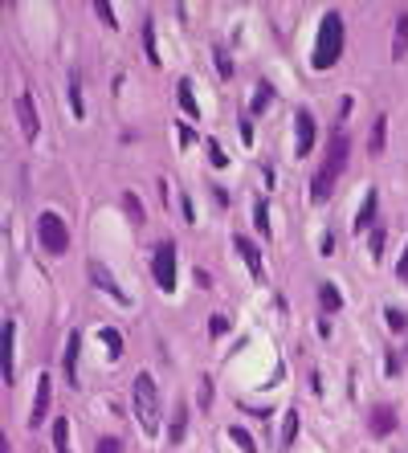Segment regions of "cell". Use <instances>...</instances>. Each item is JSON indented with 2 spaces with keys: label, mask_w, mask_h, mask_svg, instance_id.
Instances as JSON below:
<instances>
[{
  "label": "cell",
  "mask_w": 408,
  "mask_h": 453,
  "mask_svg": "<svg viewBox=\"0 0 408 453\" xmlns=\"http://www.w3.org/2000/svg\"><path fill=\"white\" fill-rule=\"evenodd\" d=\"M347 155H351V139H347L343 131H335L331 143H326V155H323V163H319V172L310 176V200H314V204H323L326 196L335 192V180L343 176Z\"/></svg>",
  "instance_id": "obj_1"
},
{
  "label": "cell",
  "mask_w": 408,
  "mask_h": 453,
  "mask_svg": "<svg viewBox=\"0 0 408 453\" xmlns=\"http://www.w3.org/2000/svg\"><path fill=\"white\" fill-rule=\"evenodd\" d=\"M343 41H347L343 16L331 9V13L319 21V37H314V53H310V65H314V70H331V65L343 58Z\"/></svg>",
  "instance_id": "obj_2"
},
{
  "label": "cell",
  "mask_w": 408,
  "mask_h": 453,
  "mask_svg": "<svg viewBox=\"0 0 408 453\" xmlns=\"http://www.w3.org/2000/svg\"><path fill=\"white\" fill-rule=\"evenodd\" d=\"M131 388H135V417H139V429H143L147 437H155V433H160V388H155L151 372H139Z\"/></svg>",
  "instance_id": "obj_3"
},
{
  "label": "cell",
  "mask_w": 408,
  "mask_h": 453,
  "mask_svg": "<svg viewBox=\"0 0 408 453\" xmlns=\"http://www.w3.org/2000/svg\"><path fill=\"white\" fill-rule=\"evenodd\" d=\"M37 237H41V249L53 253V258H62L65 249H70V229H65V221L53 209H45L37 217Z\"/></svg>",
  "instance_id": "obj_4"
},
{
  "label": "cell",
  "mask_w": 408,
  "mask_h": 453,
  "mask_svg": "<svg viewBox=\"0 0 408 453\" xmlns=\"http://www.w3.org/2000/svg\"><path fill=\"white\" fill-rule=\"evenodd\" d=\"M151 274L163 294H176V245L172 241H160L151 249Z\"/></svg>",
  "instance_id": "obj_5"
},
{
  "label": "cell",
  "mask_w": 408,
  "mask_h": 453,
  "mask_svg": "<svg viewBox=\"0 0 408 453\" xmlns=\"http://www.w3.org/2000/svg\"><path fill=\"white\" fill-rule=\"evenodd\" d=\"M86 274H90V282H94L102 294H111L114 302H123V307H127V294H123V286L114 282V274L102 266V261H90V266H86Z\"/></svg>",
  "instance_id": "obj_6"
},
{
  "label": "cell",
  "mask_w": 408,
  "mask_h": 453,
  "mask_svg": "<svg viewBox=\"0 0 408 453\" xmlns=\"http://www.w3.org/2000/svg\"><path fill=\"white\" fill-rule=\"evenodd\" d=\"M49 396H53V376L41 372L37 376V396H33V413H29V425H41L49 417Z\"/></svg>",
  "instance_id": "obj_7"
},
{
  "label": "cell",
  "mask_w": 408,
  "mask_h": 453,
  "mask_svg": "<svg viewBox=\"0 0 408 453\" xmlns=\"http://www.w3.org/2000/svg\"><path fill=\"white\" fill-rule=\"evenodd\" d=\"M16 119H21V135H25V139H37V102H33L29 90L16 98Z\"/></svg>",
  "instance_id": "obj_8"
},
{
  "label": "cell",
  "mask_w": 408,
  "mask_h": 453,
  "mask_svg": "<svg viewBox=\"0 0 408 453\" xmlns=\"http://www.w3.org/2000/svg\"><path fill=\"white\" fill-rule=\"evenodd\" d=\"M0 343H4V384H13L16 372H13V359H16V323L13 319H4V335H0Z\"/></svg>",
  "instance_id": "obj_9"
},
{
  "label": "cell",
  "mask_w": 408,
  "mask_h": 453,
  "mask_svg": "<svg viewBox=\"0 0 408 453\" xmlns=\"http://www.w3.org/2000/svg\"><path fill=\"white\" fill-rule=\"evenodd\" d=\"M78 356H82V331H70L65 339V384L78 388Z\"/></svg>",
  "instance_id": "obj_10"
},
{
  "label": "cell",
  "mask_w": 408,
  "mask_h": 453,
  "mask_svg": "<svg viewBox=\"0 0 408 453\" xmlns=\"http://www.w3.org/2000/svg\"><path fill=\"white\" fill-rule=\"evenodd\" d=\"M294 123H298V143H294V151H298V155H310V147H314V114L298 111Z\"/></svg>",
  "instance_id": "obj_11"
},
{
  "label": "cell",
  "mask_w": 408,
  "mask_h": 453,
  "mask_svg": "<svg viewBox=\"0 0 408 453\" xmlns=\"http://www.w3.org/2000/svg\"><path fill=\"white\" fill-rule=\"evenodd\" d=\"M375 204H380V196H375V188H368V196H363V204H359V212H355V221H351L355 233L375 229Z\"/></svg>",
  "instance_id": "obj_12"
},
{
  "label": "cell",
  "mask_w": 408,
  "mask_h": 453,
  "mask_svg": "<svg viewBox=\"0 0 408 453\" xmlns=\"http://www.w3.org/2000/svg\"><path fill=\"white\" fill-rule=\"evenodd\" d=\"M233 249L241 253V261L249 266V274L261 278V253H258V245L249 241V237H241V233H237V237H233Z\"/></svg>",
  "instance_id": "obj_13"
},
{
  "label": "cell",
  "mask_w": 408,
  "mask_h": 453,
  "mask_svg": "<svg viewBox=\"0 0 408 453\" xmlns=\"http://www.w3.org/2000/svg\"><path fill=\"white\" fill-rule=\"evenodd\" d=\"M368 429H372V437H384V433H392V429H396V413H392L388 405H375Z\"/></svg>",
  "instance_id": "obj_14"
},
{
  "label": "cell",
  "mask_w": 408,
  "mask_h": 453,
  "mask_svg": "<svg viewBox=\"0 0 408 453\" xmlns=\"http://www.w3.org/2000/svg\"><path fill=\"white\" fill-rule=\"evenodd\" d=\"M408 58V13L396 16V37H392V62H404Z\"/></svg>",
  "instance_id": "obj_15"
},
{
  "label": "cell",
  "mask_w": 408,
  "mask_h": 453,
  "mask_svg": "<svg viewBox=\"0 0 408 453\" xmlns=\"http://www.w3.org/2000/svg\"><path fill=\"white\" fill-rule=\"evenodd\" d=\"M339 307H343L339 286H335V282H319V310H323V315H335Z\"/></svg>",
  "instance_id": "obj_16"
},
{
  "label": "cell",
  "mask_w": 408,
  "mask_h": 453,
  "mask_svg": "<svg viewBox=\"0 0 408 453\" xmlns=\"http://www.w3.org/2000/svg\"><path fill=\"white\" fill-rule=\"evenodd\" d=\"M176 98H180V107H184V114L196 123V119H200V107H196V94H192V82H188V78L176 86Z\"/></svg>",
  "instance_id": "obj_17"
},
{
  "label": "cell",
  "mask_w": 408,
  "mask_h": 453,
  "mask_svg": "<svg viewBox=\"0 0 408 453\" xmlns=\"http://www.w3.org/2000/svg\"><path fill=\"white\" fill-rule=\"evenodd\" d=\"M270 102H274V86H270V82H258V94H253V102H249V119H258Z\"/></svg>",
  "instance_id": "obj_18"
},
{
  "label": "cell",
  "mask_w": 408,
  "mask_h": 453,
  "mask_svg": "<svg viewBox=\"0 0 408 453\" xmlns=\"http://www.w3.org/2000/svg\"><path fill=\"white\" fill-rule=\"evenodd\" d=\"M143 49H147V62L160 65V45H155V21H151V16L143 21Z\"/></svg>",
  "instance_id": "obj_19"
},
{
  "label": "cell",
  "mask_w": 408,
  "mask_h": 453,
  "mask_svg": "<svg viewBox=\"0 0 408 453\" xmlns=\"http://www.w3.org/2000/svg\"><path fill=\"white\" fill-rule=\"evenodd\" d=\"M384 139H388V119H384V114H375V123H372V143H368V151H372V155H380V151H384Z\"/></svg>",
  "instance_id": "obj_20"
},
{
  "label": "cell",
  "mask_w": 408,
  "mask_h": 453,
  "mask_svg": "<svg viewBox=\"0 0 408 453\" xmlns=\"http://www.w3.org/2000/svg\"><path fill=\"white\" fill-rule=\"evenodd\" d=\"M70 111L78 114V119L86 114V102H82V74H78V70L70 74Z\"/></svg>",
  "instance_id": "obj_21"
},
{
  "label": "cell",
  "mask_w": 408,
  "mask_h": 453,
  "mask_svg": "<svg viewBox=\"0 0 408 453\" xmlns=\"http://www.w3.org/2000/svg\"><path fill=\"white\" fill-rule=\"evenodd\" d=\"M98 339L106 343V356H111V359L123 356V335H118L114 327H102V331H98Z\"/></svg>",
  "instance_id": "obj_22"
},
{
  "label": "cell",
  "mask_w": 408,
  "mask_h": 453,
  "mask_svg": "<svg viewBox=\"0 0 408 453\" xmlns=\"http://www.w3.org/2000/svg\"><path fill=\"white\" fill-rule=\"evenodd\" d=\"M53 449L57 453H74L70 449V421H65V417H57V425H53Z\"/></svg>",
  "instance_id": "obj_23"
},
{
  "label": "cell",
  "mask_w": 408,
  "mask_h": 453,
  "mask_svg": "<svg viewBox=\"0 0 408 453\" xmlns=\"http://www.w3.org/2000/svg\"><path fill=\"white\" fill-rule=\"evenodd\" d=\"M123 209H127V217H131V225H135V229L147 221V217H143V204H139V196H135V192H123Z\"/></svg>",
  "instance_id": "obj_24"
},
{
  "label": "cell",
  "mask_w": 408,
  "mask_h": 453,
  "mask_svg": "<svg viewBox=\"0 0 408 453\" xmlns=\"http://www.w3.org/2000/svg\"><path fill=\"white\" fill-rule=\"evenodd\" d=\"M294 437H298V413H286V425H282V433H277V441H282V449H290Z\"/></svg>",
  "instance_id": "obj_25"
},
{
  "label": "cell",
  "mask_w": 408,
  "mask_h": 453,
  "mask_svg": "<svg viewBox=\"0 0 408 453\" xmlns=\"http://www.w3.org/2000/svg\"><path fill=\"white\" fill-rule=\"evenodd\" d=\"M184 421H188V405L176 408V421H172V433H167V437H172V445H180V441H184Z\"/></svg>",
  "instance_id": "obj_26"
},
{
  "label": "cell",
  "mask_w": 408,
  "mask_h": 453,
  "mask_svg": "<svg viewBox=\"0 0 408 453\" xmlns=\"http://www.w3.org/2000/svg\"><path fill=\"white\" fill-rule=\"evenodd\" d=\"M253 221H258V233L261 237H270V209H265V200L253 204Z\"/></svg>",
  "instance_id": "obj_27"
},
{
  "label": "cell",
  "mask_w": 408,
  "mask_h": 453,
  "mask_svg": "<svg viewBox=\"0 0 408 453\" xmlns=\"http://www.w3.org/2000/svg\"><path fill=\"white\" fill-rule=\"evenodd\" d=\"M228 437H233V441H237V445H241V453H258V445H253V437L245 433L241 425H233V429H228Z\"/></svg>",
  "instance_id": "obj_28"
},
{
  "label": "cell",
  "mask_w": 408,
  "mask_h": 453,
  "mask_svg": "<svg viewBox=\"0 0 408 453\" xmlns=\"http://www.w3.org/2000/svg\"><path fill=\"white\" fill-rule=\"evenodd\" d=\"M94 13L102 16V25H106V29H118V21H114V9L106 4V0H94Z\"/></svg>",
  "instance_id": "obj_29"
},
{
  "label": "cell",
  "mask_w": 408,
  "mask_h": 453,
  "mask_svg": "<svg viewBox=\"0 0 408 453\" xmlns=\"http://www.w3.org/2000/svg\"><path fill=\"white\" fill-rule=\"evenodd\" d=\"M225 331H228V319H225V315H221V310H216V315H209V335H212V339H221Z\"/></svg>",
  "instance_id": "obj_30"
},
{
  "label": "cell",
  "mask_w": 408,
  "mask_h": 453,
  "mask_svg": "<svg viewBox=\"0 0 408 453\" xmlns=\"http://www.w3.org/2000/svg\"><path fill=\"white\" fill-rule=\"evenodd\" d=\"M209 163H212V168H225V163H228V155L221 151V143H216V139H209Z\"/></svg>",
  "instance_id": "obj_31"
},
{
  "label": "cell",
  "mask_w": 408,
  "mask_h": 453,
  "mask_svg": "<svg viewBox=\"0 0 408 453\" xmlns=\"http://www.w3.org/2000/svg\"><path fill=\"white\" fill-rule=\"evenodd\" d=\"M212 405V376H200V408Z\"/></svg>",
  "instance_id": "obj_32"
},
{
  "label": "cell",
  "mask_w": 408,
  "mask_h": 453,
  "mask_svg": "<svg viewBox=\"0 0 408 453\" xmlns=\"http://www.w3.org/2000/svg\"><path fill=\"white\" fill-rule=\"evenodd\" d=\"M94 453H123V441H118V437H102Z\"/></svg>",
  "instance_id": "obj_33"
},
{
  "label": "cell",
  "mask_w": 408,
  "mask_h": 453,
  "mask_svg": "<svg viewBox=\"0 0 408 453\" xmlns=\"http://www.w3.org/2000/svg\"><path fill=\"white\" fill-rule=\"evenodd\" d=\"M384 319H388V327H392V331H404V327H408L404 310H388V315H384Z\"/></svg>",
  "instance_id": "obj_34"
},
{
  "label": "cell",
  "mask_w": 408,
  "mask_h": 453,
  "mask_svg": "<svg viewBox=\"0 0 408 453\" xmlns=\"http://www.w3.org/2000/svg\"><path fill=\"white\" fill-rule=\"evenodd\" d=\"M372 253H375V258L384 253V225H375V229H372Z\"/></svg>",
  "instance_id": "obj_35"
},
{
  "label": "cell",
  "mask_w": 408,
  "mask_h": 453,
  "mask_svg": "<svg viewBox=\"0 0 408 453\" xmlns=\"http://www.w3.org/2000/svg\"><path fill=\"white\" fill-rule=\"evenodd\" d=\"M216 70H221V78L233 74V62H228V53H221V49H216Z\"/></svg>",
  "instance_id": "obj_36"
},
{
  "label": "cell",
  "mask_w": 408,
  "mask_h": 453,
  "mask_svg": "<svg viewBox=\"0 0 408 453\" xmlns=\"http://www.w3.org/2000/svg\"><path fill=\"white\" fill-rule=\"evenodd\" d=\"M176 135H180V143H184V147H188V143L196 139V131L188 127V123H180V127H176Z\"/></svg>",
  "instance_id": "obj_37"
},
{
  "label": "cell",
  "mask_w": 408,
  "mask_h": 453,
  "mask_svg": "<svg viewBox=\"0 0 408 453\" xmlns=\"http://www.w3.org/2000/svg\"><path fill=\"white\" fill-rule=\"evenodd\" d=\"M396 274H400V282H408V245H404V253H400V261H396Z\"/></svg>",
  "instance_id": "obj_38"
},
{
  "label": "cell",
  "mask_w": 408,
  "mask_h": 453,
  "mask_svg": "<svg viewBox=\"0 0 408 453\" xmlns=\"http://www.w3.org/2000/svg\"><path fill=\"white\" fill-rule=\"evenodd\" d=\"M241 139L245 143H253V119H249V114H245V123H241Z\"/></svg>",
  "instance_id": "obj_39"
}]
</instances>
